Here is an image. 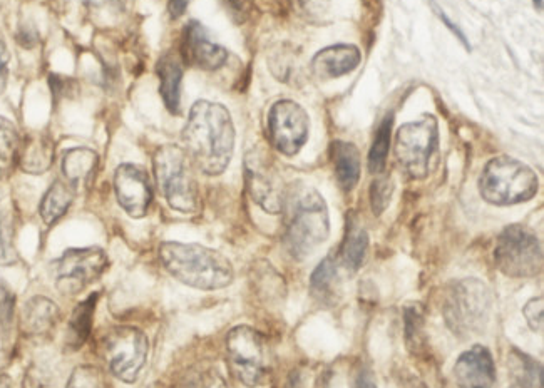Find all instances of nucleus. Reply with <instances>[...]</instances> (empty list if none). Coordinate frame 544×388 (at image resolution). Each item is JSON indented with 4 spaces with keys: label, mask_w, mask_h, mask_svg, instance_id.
I'll use <instances>...</instances> for the list:
<instances>
[{
    "label": "nucleus",
    "mask_w": 544,
    "mask_h": 388,
    "mask_svg": "<svg viewBox=\"0 0 544 388\" xmlns=\"http://www.w3.org/2000/svg\"><path fill=\"white\" fill-rule=\"evenodd\" d=\"M183 143L191 163L201 173H225L235 149V126L228 109L210 101L193 104L183 129Z\"/></svg>",
    "instance_id": "1"
},
{
    "label": "nucleus",
    "mask_w": 544,
    "mask_h": 388,
    "mask_svg": "<svg viewBox=\"0 0 544 388\" xmlns=\"http://www.w3.org/2000/svg\"><path fill=\"white\" fill-rule=\"evenodd\" d=\"M282 213L285 246L295 260H305L329 238V208L317 189L305 184L287 189Z\"/></svg>",
    "instance_id": "2"
},
{
    "label": "nucleus",
    "mask_w": 544,
    "mask_h": 388,
    "mask_svg": "<svg viewBox=\"0 0 544 388\" xmlns=\"http://www.w3.org/2000/svg\"><path fill=\"white\" fill-rule=\"evenodd\" d=\"M160 260L175 280L196 290H221L235 278L230 260L206 246L165 241L160 246Z\"/></svg>",
    "instance_id": "3"
},
{
    "label": "nucleus",
    "mask_w": 544,
    "mask_h": 388,
    "mask_svg": "<svg viewBox=\"0 0 544 388\" xmlns=\"http://www.w3.org/2000/svg\"><path fill=\"white\" fill-rule=\"evenodd\" d=\"M493 310L489 286L478 278L454 281L442 302V317L447 328L462 340L478 337L488 328Z\"/></svg>",
    "instance_id": "4"
},
{
    "label": "nucleus",
    "mask_w": 544,
    "mask_h": 388,
    "mask_svg": "<svg viewBox=\"0 0 544 388\" xmlns=\"http://www.w3.org/2000/svg\"><path fill=\"white\" fill-rule=\"evenodd\" d=\"M539 179L528 164L509 156H498L484 166L479 178V193L494 206H513L533 200Z\"/></svg>",
    "instance_id": "5"
},
{
    "label": "nucleus",
    "mask_w": 544,
    "mask_h": 388,
    "mask_svg": "<svg viewBox=\"0 0 544 388\" xmlns=\"http://www.w3.org/2000/svg\"><path fill=\"white\" fill-rule=\"evenodd\" d=\"M154 176L163 198L173 210L191 215L200 205V193L193 163L185 149L176 144L161 146L153 159Z\"/></svg>",
    "instance_id": "6"
},
{
    "label": "nucleus",
    "mask_w": 544,
    "mask_h": 388,
    "mask_svg": "<svg viewBox=\"0 0 544 388\" xmlns=\"http://www.w3.org/2000/svg\"><path fill=\"white\" fill-rule=\"evenodd\" d=\"M397 163L412 179H426L439 151V124L432 114L402 124L396 134Z\"/></svg>",
    "instance_id": "7"
},
{
    "label": "nucleus",
    "mask_w": 544,
    "mask_h": 388,
    "mask_svg": "<svg viewBox=\"0 0 544 388\" xmlns=\"http://www.w3.org/2000/svg\"><path fill=\"white\" fill-rule=\"evenodd\" d=\"M494 263L509 278H533L543 271L541 241L524 226H508L496 241Z\"/></svg>",
    "instance_id": "8"
},
{
    "label": "nucleus",
    "mask_w": 544,
    "mask_h": 388,
    "mask_svg": "<svg viewBox=\"0 0 544 388\" xmlns=\"http://www.w3.org/2000/svg\"><path fill=\"white\" fill-rule=\"evenodd\" d=\"M226 358L231 373L245 387H260L268 377V358L262 335L247 325H240L226 335Z\"/></svg>",
    "instance_id": "9"
},
{
    "label": "nucleus",
    "mask_w": 544,
    "mask_h": 388,
    "mask_svg": "<svg viewBox=\"0 0 544 388\" xmlns=\"http://www.w3.org/2000/svg\"><path fill=\"white\" fill-rule=\"evenodd\" d=\"M148 338L133 327L113 328L101 342V357L114 377L124 383H134L148 360Z\"/></svg>",
    "instance_id": "10"
},
{
    "label": "nucleus",
    "mask_w": 544,
    "mask_h": 388,
    "mask_svg": "<svg viewBox=\"0 0 544 388\" xmlns=\"http://www.w3.org/2000/svg\"><path fill=\"white\" fill-rule=\"evenodd\" d=\"M106 251L101 248H74L57 260L54 268L56 288L62 295L74 297L98 280L108 268Z\"/></svg>",
    "instance_id": "11"
},
{
    "label": "nucleus",
    "mask_w": 544,
    "mask_h": 388,
    "mask_svg": "<svg viewBox=\"0 0 544 388\" xmlns=\"http://www.w3.org/2000/svg\"><path fill=\"white\" fill-rule=\"evenodd\" d=\"M268 138L273 148L292 158L300 153L310 133V119L305 109L295 101L282 99L268 111Z\"/></svg>",
    "instance_id": "12"
},
{
    "label": "nucleus",
    "mask_w": 544,
    "mask_h": 388,
    "mask_svg": "<svg viewBox=\"0 0 544 388\" xmlns=\"http://www.w3.org/2000/svg\"><path fill=\"white\" fill-rule=\"evenodd\" d=\"M245 179L248 193L262 210L270 215L282 213L287 189L275 164L260 149H253L245 158Z\"/></svg>",
    "instance_id": "13"
},
{
    "label": "nucleus",
    "mask_w": 544,
    "mask_h": 388,
    "mask_svg": "<svg viewBox=\"0 0 544 388\" xmlns=\"http://www.w3.org/2000/svg\"><path fill=\"white\" fill-rule=\"evenodd\" d=\"M114 193L119 206L131 218H144L148 215L153 201L151 181L143 168L136 164H121L114 171Z\"/></svg>",
    "instance_id": "14"
},
{
    "label": "nucleus",
    "mask_w": 544,
    "mask_h": 388,
    "mask_svg": "<svg viewBox=\"0 0 544 388\" xmlns=\"http://www.w3.org/2000/svg\"><path fill=\"white\" fill-rule=\"evenodd\" d=\"M181 59L191 67L203 71H218L225 66L228 51L215 41H211L205 27L200 22L186 24L181 34Z\"/></svg>",
    "instance_id": "15"
},
{
    "label": "nucleus",
    "mask_w": 544,
    "mask_h": 388,
    "mask_svg": "<svg viewBox=\"0 0 544 388\" xmlns=\"http://www.w3.org/2000/svg\"><path fill=\"white\" fill-rule=\"evenodd\" d=\"M452 375L459 388H493L496 385V363L488 347L474 345L457 358Z\"/></svg>",
    "instance_id": "16"
},
{
    "label": "nucleus",
    "mask_w": 544,
    "mask_h": 388,
    "mask_svg": "<svg viewBox=\"0 0 544 388\" xmlns=\"http://www.w3.org/2000/svg\"><path fill=\"white\" fill-rule=\"evenodd\" d=\"M360 59L362 56L359 47L352 44H337L317 52L310 62V69L320 81H330L354 72L359 67Z\"/></svg>",
    "instance_id": "17"
},
{
    "label": "nucleus",
    "mask_w": 544,
    "mask_h": 388,
    "mask_svg": "<svg viewBox=\"0 0 544 388\" xmlns=\"http://www.w3.org/2000/svg\"><path fill=\"white\" fill-rule=\"evenodd\" d=\"M54 156L56 149L51 136L44 131H34L21 139L17 164L24 173L44 174L51 169Z\"/></svg>",
    "instance_id": "18"
},
{
    "label": "nucleus",
    "mask_w": 544,
    "mask_h": 388,
    "mask_svg": "<svg viewBox=\"0 0 544 388\" xmlns=\"http://www.w3.org/2000/svg\"><path fill=\"white\" fill-rule=\"evenodd\" d=\"M59 322V307L46 297L27 300L21 312V330L27 337H47Z\"/></svg>",
    "instance_id": "19"
},
{
    "label": "nucleus",
    "mask_w": 544,
    "mask_h": 388,
    "mask_svg": "<svg viewBox=\"0 0 544 388\" xmlns=\"http://www.w3.org/2000/svg\"><path fill=\"white\" fill-rule=\"evenodd\" d=\"M99 156L89 148L67 149L62 156V176L64 181L71 184L72 188L86 186L93 179L98 168Z\"/></svg>",
    "instance_id": "20"
},
{
    "label": "nucleus",
    "mask_w": 544,
    "mask_h": 388,
    "mask_svg": "<svg viewBox=\"0 0 544 388\" xmlns=\"http://www.w3.org/2000/svg\"><path fill=\"white\" fill-rule=\"evenodd\" d=\"M156 74L160 77V92L166 109L171 114L180 113L181 81H183L181 62L173 56L161 57L156 66Z\"/></svg>",
    "instance_id": "21"
},
{
    "label": "nucleus",
    "mask_w": 544,
    "mask_h": 388,
    "mask_svg": "<svg viewBox=\"0 0 544 388\" xmlns=\"http://www.w3.org/2000/svg\"><path fill=\"white\" fill-rule=\"evenodd\" d=\"M332 159H334L337 183L344 191H352L360 179V153L357 146L345 141H335L332 144Z\"/></svg>",
    "instance_id": "22"
},
{
    "label": "nucleus",
    "mask_w": 544,
    "mask_h": 388,
    "mask_svg": "<svg viewBox=\"0 0 544 388\" xmlns=\"http://www.w3.org/2000/svg\"><path fill=\"white\" fill-rule=\"evenodd\" d=\"M74 196H76V189L72 188L71 184L66 183L64 179H56L42 198L41 208H39L42 221L47 226L56 225L57 221L61 220L71 208Z\"/></svg>",
    "instance_id": "23"
},
{
    "label": "nucleus",
    "mask_w": 544,
    "mask_h": 388,
    "mask_svg": "<svg viewBox=\"0 0 544 388\" xmlns=\"http://www.w3.org/2000/svg\"><path fill=\"white\" fill-rule=\"evenodd\" d=\"M369 251V235L365 231L364 226L359 225L357 221H350L345 233L344 243L340 248V261L347 270H360V266L364 265L365 256Z\"/></svg>",
    "instance_id": "24"
},
{
    "label": "nucleus",
    "mask_w": 544,
    "mask_h": 388,
    "mask_svg": "<svg viewBox=\"0 0 544 388\" xmlns=\"http://www.w3.org/2000/svg\"><path fill=\"white\" fill-rule=\"evenodd\" d=\"M508 368L514 388H543V365L529 355L513 350Z\"/></svg>",
    "instance_id": "25"
},
{
    "label": "nucleus",
    "mask_w": 544,
    "mask_h": 388,
    "mask_svg": "<svg viewBox=\"0 0 544 388\" xmlns=\"http://www.w3.org/2000/svg\"><path fill=\"white\" fill-rule=\"evenodd\" d=\"M96 303H98V293H94L88 300H84L74 308V313L69 320V332H67V345L74 350L81 347L91 333Z\"/></svg>",
    "instance_id": "26"
},
{
    "label": "nucleus",
    "mask_w": 544,
    "mask_h": 388,
    "mask_svg": "<svg viewBox=\"0 0 544 388\" xmlns=\"http://www.w3.org/2000/svg\"><path fill=\"white\" fill-rule=\"evenodd\" d=\"M21 139L14 123L0 116V174H6L16 166Z\"/></svg>",
    "instance_id": "27"
},
{
    "label": "nucleus",
    "mask_w": 544,
    "mask_h": 388,
    "mask_svg": "<svg viewBox=\"0 0 544 388\" xmlns=\"http://www.w3.org/2000/svg\"><path fill=\"white\" fill-rule=\"evenodd\" d=\"M392 114L380 123L375 133L374 143L369 153V171L372 174H380L387 163V154L391 148Z\"/></svg>",
    "instance_id": "28"
},
{
    "label": "nucleus",
    "mask_w": 544,
    "mask_h": 388,
    "mask_svg": "<svg viewBox=\"0 0 544 388\" xmlns=\"http://www.w3.org/2000/svg\"><path fill=\"white\" fill-rule=\"evenodd\" d=\"M337 278H339L337 261H335L334 256L329 255L320 261L319 266L312 273V278H310L312 291L319 298H329L332 295V291H334Z\"/></svg>",
    "instance_id": "29"
},
{
    "label": "nucleus",
    "mask_w": 544,
    "mask_h": 388,
    "mask_svg": "<svg viewBox=\"0 0 544 388\" xmlns=\"http://www.w3.org/2000/svg\"><path fill=\"white\" fill-rule=\"evenodd\" d=\"M14 263H17L14 221L4 208H0V265L11 266Z\"/></svg>",
    "instance_id": "30"
},
{
    "label": "nucleus",
    "mask_w": 544,
    "mask_h": 388,
    "mask_svg": "<svg viewBox=\"0 0 544 388\" xmlns=\"http://www.w3.org/2000/svg\"><path fill=\"white\" fill-rule=\"evenodd\" d=\"M66 388H106V378L98 367L81 365L72 370Z\"/></svg>",
    "instance_id": "31"
},
{
    "label": "nucleus",
    "mask_w": 544,
    "mask_h": 388,
    "mask_svg": "<svg viewBox=\"0 0 544 388\" xmlns=\"http://www.w3.org/2000/svg\"><path fill=\"white\" fill-rule=\"evenodd\" d=\"M392 193H394V184L392 179L387 176H379L370 184V206L375 216L382 215L385 208L391 203Z\"/></svg>",
    "instance_id": "32"
},
{
    "label": "nucleus",
    "mask_w": 544,
    "mask_h": 388,
    "mask_svg": "<svg viewBox=\"0 0 544 388\" xmlns=\"http://www.w3.org/2000/svg\"><path fill=\"white\" fill-rule=\"evenodd\" d=\"M404 322H406L407 343L409 345L414 343V347H417L422 338V312L419 305H411V307L406 308Z\"/></svg>",
    "instance_id": "33"
},
{
    "label": "nucleus",
    "mask_w": 544,
    "mask_h": 388,
    "mask_svg": "<svg viewBox=\"0 0 544 388\" xmlns=\"http://www.w3.org/2000/svg\"><path fill=\"white\" fill-rule=\"evenodd\" d=\"M523 315L533 332H541V328H543L544 298H531L523 307Z\"/></svg>",
    "instance_id": "34"
},
{
    "label": "nucleus",
    "mask_w": 544,
    "mask_h": 388,
    "mask_svg": "<svg viewBox=\"0 0 544 388\" xmlns=\"http://www.w3.org/2000/svg\"><path fill=\"white\" fill-rule=\"evenodd\" d=\"M9 61H11L9 49H7L2 32H0V94L6 89L7 79H9Z\"/></svg>",
    "instance_id": "35"
},
{
    "label": "nucleus",
    "mask_w": 544,
    "mask_h": 388,
    "mask_svg": "<svg viewBox=\"0 0 544 388\" xmlns=\"http://www.w3.org/2000/svg\"><path fill=\"white\" fill-rule=\"evenodd\" d=\"M226 6L233 12V16L237 17L238 21L242 22L247 17L252 0H225Z\"/></svg>",
    "instance_id": "36"
},
{
    "label": "nucleus",
    "mask_w": 544,
    "mask_h": 388,
    "mask_svg": "<svg viewBox=\"0 0 544 388\" xmlns=\"http://www.w3.org/2000/svg\"><path fill=\"white\" fill-rule=\"evenodd\" d=\"M354 388H377L374 373L369 368H360L355 377Z\"/></svg>",
    "instance_id": "37"
},
{
    "label": "nucleus",
    "mask_w": 544,
    "mask_h": 388,
    "mask_svg": "<svg viewBox=\"0 0 544 388\" xmlns=\"http://www.w3.org/2000/svg\"><path fill=\"white\" fill-rule=\"evenodd\" d=\"M188 2H190V0H170L168 11H170L171 19H178V17L183 16L186 7H188Z\"/></svg>",
    "instance_id": "38"
},
{
    "label": "nucleus",
    "mask_w": 544,
    "mask_h": 388,
    "mask_svg": "<svg viewBox=\"0 0 544 388\" xmlns=\"http://www.w3.org/2000/svg\"><path fill=\"white\" fill-rule=\"evenodd\" d=\"M0 388H12L11 378L7 375H0Z\"/></svg>",
    "instance_id": "39"
},
{
    "label": "nucleus",
    "mask_w": 544,
    "mask_h": 388,
    "mask_svg": "<svg viewBox=\"0 0 544 388\" xmlns=\"http://www.w3.org/2000/svg\"><path fill=\"white\" fill-rule=\"evenodd\" d=\"M534 6L538 7L539 11L543 9V0H533Z\"/></svg>",
    "instance_id": "40"
}]
</instances>
